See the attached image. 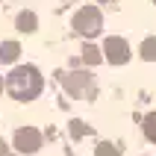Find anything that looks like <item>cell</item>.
<instances>
[{
	"label": "cell",
	"instance_id": "6da1fadb",
	"mask_svg": "<svg viewBox=\"0 0 156 156\" xmlns=\"http://www.w3.org/2000/svg\"><path fill=\"white\" fill-rule=\"evenodd\" d=\"M3 83H6V91L15 97V100H35V97L41 94V74H38L33 65L15 68Z\"/></svg>",
	"mask_w": 156,
	"mask_h": 156
},
{
	"label": "cell",
	"instance_id": "7a4b0ae2",
	"mask_svg": "<svg viewBox=\"0 0 156 156\" xmlns=\"http://www.w3.org/2000/svg\"><path fill=\"white\" fill-rule=\"evenodd\" d=\"M62 86L71 97H94L97 86L91 74H83V71H71V74H62Z\"/></svg>",
	"mask_w": 156,
	"mask_h": 156
},
{
	"label": "cell",
	"instance_id": "3957f363",
	"mask_svg": "<svg viewBox=\"0 0 156 156\" xmlns=\"http://www.w3.org/2000/svg\"><path fill=\"white\" fill-rule=\"evenodd\" d=\"M100 24H103V18H100V9H94V6H83L74 15V30L80 35H86V38L100 33Z\"/></svg>",
	"mask_w": 156,
	"mask_h": 156
},
{
	"label": "cell",
	"instance_id": "277c9868",
	"mask_svg": "<svg viewBox=\"0 0 156 156\" xmlns=\"http://www.w3.org/2000/svg\"><path fill=\"white\" fill-rule=\"evenodd\" d=\"M103 53H106V59L112 62V65H127L130 62V44L124 41V38H106L103 44Z\"/></svg>",
	"mask_w": 156,
	"mask_h": 156
},
{
	"label": "cell",
	"instance_id": "5b68a950",
	"mask_svg": "<svg viewBox=\"0 0 156 156\" xmlns=\"http://www.w3.org/2000/svg\"><path fill=\"white\" fill-rule=\"evenodd\" d=\"M38 147H41V136H38V130H33V127H21V130L15 133V150H18V153H35Z\"/></svg>",
	"mask_w": 156,
	"mask_h": 156
},
{
	"label": "cell",
	"instance_id": "8992f818",
	"mask_svg": "<svg viewBox=\"0 0 156 156\" xmlns=\"http://www.w3.org/2000/svg\"><path fill=\"white\" fill-rule=\"evenodd\" d=\"M21 56V44L18 41H3L0 44V62H15Z\"/></svg>",
	"mask_w": 156,
	"mask_h": 156
},
{
	"label": "cell",
	"instance_id": "52a82bcc",
	"mask_svg": "<svg viewBox=\"0 0 156 156\" xmlns=\"http://www.w3.org/2000/svg\"><path fill=\"white\" fill-rule=\"evenodd\" d=\"M15 27L21 30V33H33L35 27H38V21H35L33 12H21V15H18V21H15Z\"/></svg>",
	"mask_w": 156,
	"mask_h": 156
},
{
	"label": "cell",
	"instance_id": "ba28073f",
	"mask_svg": "<svg viewBox=\"0 0 156 156\" xmlns=\"http://www.w3.org/2000/svg\"><path fill=\"white\" fill-rule=\"evenodd\" d=\"M83 62H86V65H97V62H103V53L97 50L94 44H86V47H83Z\"/></svg>",
	"mask_w": 156,
	"mask_h": 156
},
{
	"label": "cell",
	"instance_id": "9c48e42d",
	"mask_svg": "<svg viewBox=\"0 0 156 156\" xmlns=\"http://www.w3.org/2000/svg\"><path fill=\"white\" fill-rule=\"evenodd\" d=\"M141 59H144V62H153L156 59V35H150V38L141 41Z\"/></svg>",
	"mask_w": 156,
	"mask_h": 156
},
{
	"label": "cell",
	"instance_id": "30bf717a",
	"mask_svg": "<svg viewBox=\"0 0 156 156\" xmlns=\"http://www.w3.org/2000/svg\"><path fill=\"white\" fill-rule=\"evenodd\" d=\"M144 136L156 144V112H150L147 118H144Z\"/></svg>",
	"mask_w": 156,
	"mask_h": 156
},
{
	"label": "cell",
	"instance_id": "8fae6325",
	"mask_svg": "<svg viewBox=\"0 0 156 156\" xmlns=\"http://www.w3.org/2000/svg\"><path fill=\"white\" fill-rule=\"evenodd\" d=\"M94 153L97 156H118V150H115V144H109V141H100Z\"/></svg>",
	"mask_w": 156,
	"mask_h": 156
},
{
	"label": "cell",
	"instance_id": "7c38bea8",
	"mask_svg": "<svg viewBox=\"0 0 156 156\" xmlns=\"http://www.w3.org/2000/svg\"><path fill=\"white\" fill-rule=\"evenodd\" d=\"M83 133H86L83 124H71V136H83Z\"/></svg>",
	"mask_w": 156,
	"mask_h": 156
},
{
	"label": "cell",
	"instance_id": "4fadbf2b",
	"mask_svg": "<svg viewBox=\"0 0 156 156\" xmlns=\"http://www.w3.org/2000/svg\"><path fill=\"white\" fill-rule=\"evenodd\" d=\"M0 156H6V141H0Z\"/></svg>",
	"mask_w": 156,
	"mask_h": 156
},
{
	"label": "cell",
	"instance_id": "5bb4252c",
	"mask_svg": "<svg viewBox=\"0 0 156 156\" xmlns=\"http://www.w3.org/2000/svg\"><path fill=\"white\" fill-rule=\"evenodd\" d=\"M0 94H3V77H0Z\"/></svg>",
	"mask_w": 156,
	"mask_h": 156
},
{
	"label": "cell",
	"instance_id": "9a60e30c",
	"mask_svg": "<svg viewBox=\"0 0 156 156\" xmlns=\"http://www.w3.org/2000/svg\"><path fill=\"white\" fill-rule=\"evenodd\" d=\"M153 3H156V0H153Z\"/></svg>",
	"mask_w": 156,
	"mask_h": 156
}]
</instances>
